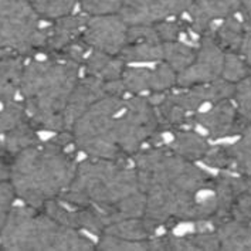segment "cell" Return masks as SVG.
<instances>
[{"instance_id": "35", "label": "cell", "mask_w": 251, "mask_h": 251, "mask_svg": "<svg viewBox=\"0 0 251 251\" xmlns=\"http://www.w3.org/2000/svg\"><path fill=\"white\" fill-rule=\"evenodd\" d=\"M238 14L251 30V0H241V9Z\"/></svg>"}, {"instance_id": "12", "label": "cell", "mask_w": 251, "mask_h": 251, "mask_svg": "<svg viewBox=\"0 0 251 251\" xmlns=\"http://www.w3.org/2000/svg\"><path fill=\"white\" fill-rule=\"evenodd\" d=\"M226 51L206 33L198 40V50L193 63L177 74L176 87H190L222 78Z\"/></svg>"}, {"instance_id": "30", "label": "cell", "mask_w": 251, "mask_h": 251, "mask_svg": "<svg viewBox=\"0 0 251 251\" xmlns=\"http://www.w3.org/2000/svg\"><path fill=\"white\" fill-rule=\"evenodd\" d=\"M122 0H81L78 10L88 17L119 14Z\"/></svg>"}, {"instance_id": "31", "label": "cell", "mask_w": 251, "mask_h": 251, "mask_svg": "<svg viewBox=\"0 0 251 251\" xmlns=\"http://www.w3.org/2000/svg\"><path fill=\"white\" fill-rule=\"evenodd\" d=\"M233 101L240 115L247 122H251V75L234 85Z\"/></svg>"}, {"instance_id": "26", "label": "cell", "mask_w": 251, "mask_h": 251, "mask_svg": "<svg viewBox=\"0 0 251 251\" xmlns=\"http://www.w3.org/2000/svg\"><path fill=\"white\" fill-rule=\"evenodd\" d=\"M41 20L53 22L75 13L81 0H30Z\"/></svg>"}, {"instance_id": "32", "label": "cell", "mask_w": 251, "mask_h": 251, "mask_svg": "<svg viewBox=\"0 0 251 251\" xmlns=\"http://www.w3.org/2000/svg\"><path fill=\"white\" fill-rule=\"evenodd\" d=\"M16 192L10 180L0 182V233L6 225L9 214L14 207V200H16Z\"/></svg>"}, {"instance_id": "10", "label": "cell", "mask_w": 251, "mask_h": 251, "mask_svg": "<svg viewBox=\"0 0 251 251\" xmlns=\"http://www.w3.org/2000/svg\"><path fill=\"white\" fill-rule=\"evenodd\" d=\"M247 124L250 122L240 115L233 98H228L198 111L190 118L187 126H192L204 133L209 139L216 141L228 136H238Z\"/></svg>"}, {"instance_id": "14", "label": "cell", "mask_w": 251, "mask_h": 251, "mask_svg": "<svg viewBox=\"0 0 251 251\" xmlns=\"http://www.w3.org/2000/svg\"><path fill=\"white\" fill-rule=\"evenodd\" d=\"M128 28L119 14L88 17L81 39L91 50L119 55L128 44Z\"/></svg>"}, {"instance_id": "23", "label": "cell", "mask_w": 251, "mask_h": 251, "mask_svg": "<svg viewBox=\"0 0 251 251\" xmlns=\"http://www.w3.org/2000/svg\"><path fill=\"white\" fill-rule=\"evenodd\" d=\"M196 50H198V41L192 43L186 40H177L171 43H163L162 63L168 64L179 74L193 63L196 57Z\"/></svg>"}, {"instance_id": "16", "label": "cell", "mask_w": 251, "mask_h": 251, "mask_svg": "<svg viewBox=\"0 0 251 251\" xmlns=\"http://www.w3.org/2000/svg\"><path fill=\"white\" fill-rule=\"evenodd\" d=\"M88 22V16L81 12L49 22L47 36L43 47V54H57L66 50L68 46L82 37Z\"/></svg>"}, {"instance_id": "18", "label": "cell", "mask_w": 251, "mask_h": 251, "mask_svg": "<svg viewBox=\"0 0 251 251\" xmlns=\"http://www.w3.org/2000/svg\"><path fill=\"white\" fill-rule=\"evenodd\" d=\"M125 68L126 64L119 55L90 50L82 63V74L104 82H114L122 78Z\"/></svg>"}, {"instance_id": "15", "label": "cell", "mask_w": 251, "mask_h": 251, "mask_svg": "<svg viewBox=\"0 0 251 251\" xmlns=\"http://www.w3.org/2000/svg\"><path fill=\"white\" fill-rule=\"evenodd\" d=\"M241 0H193L187 10V23L193 36L209 33L219 22L240 13Z\"/></svg>"}, {"instance_id": "7", "label": "cell", "mask_w": 251, "mask_h": 251, "mask_svg": "<svg viewBox=\"0 0 251 251\" xmlns=\"http://www.w3.org/2000/svg\"><path fill=\"white\" fill-rule=\"evenodd\" d=\"M233 94L234 85L219 78L190 87H175L168 93L153 94L148 98L158 112L163 131L169 132L187 126L198 111L214 102L233 98Z\"/></svg>"}, {"instance_id": "29", "label": "cell", "mask_w": 251, "mask_h": 251, "mask_svg": "<svg viewBox=\"0 0 251 251\" xmlns=\"http://www.w3.org/2000/svg\"><path fill=\"white\" fill-rule=\"evenodd\" d=\"M151 238L138 241V240H128V238L102 234L97 238V249H101V250H152Z\"/></svg>"}, {"instance_id": "36", "label": "cell", "mask_w": 251, "mask_h": 251, "mask_svg": "<svg viewBox=\"0 0 251 251\" xmlns=\"http://www.w3.org/2000/svg\"><path fill=\"white\" fill-rule=\"evenodd\" d=\"M240 55L249 63V66L251 67V30L249 31V34H247V37L244 39V43H243V46H241V49H240Z\"/></svg>"}, {"instance_id": "21", "label": "cell", "mask_w": 251, "mask_h": 251, "mask_svg": "<svg viewBox=\"0 0 251 251\" xmlns=\"http://www.w3.org/2000/svg\"><path fill=\"white\" fill-rule=\"evenodd\" d=\"M220 250H251V223L240 220H226L216 226Z\"/></svg>"}, {"instance_id": "20", "label": "cell", "mask_w": 251, "mask_h": 251, "mask_svg": "<svg viewBox=\"0 0 251 251\" xmlns=\"http://www.w3.org/2000/svg\"><path fill=\"white\" fill-rule=\"evenodd\" d=\"M249 31V26L244 23L240 14H236L219 22L209 31V34L226 53H240V49Z\"/></svg>"}, {"instance_id": "11", "label": "cell", "mask_w": 251, "mask_h": 251, "mask_svg": "<svg viewBox=\"0 0 251 251\" xmlns=\"http://www.w3.org/2000/svg\"><path fill=\"white\" fill-rule=\"evenodd\" d=\"M121 81L125 94L149 97L173 90L177 85V73L165 63L126 66Z\"/></svg>"}, {"instance_id": "5", "label": "cell", "mask_w": 251, "mask_h": 251, "mask_svg": "<svg viewBox=\"0 0 251 251\" xmlns=\"http://www.w3.org/2000/svg\"><path fill=\"white\" fill-rule=\"evenodd\" d=\"M97 241L28 204L14 206L0 233V250H95Z\"/></svg>"}, {"instance_id": "28", "label": "cell", "mask_w": 251, "mask_h": 251, "mask_svg": "<svg viewBox=\"0 0 251 251\" xmlns=\"http://www.w3.org/2000/svg\"><path fill=\"white\" fill-rule=\"evenodd\" d=\"M26 109L22 101L16 100L0 105V136L27 121Z\"/></svg>"}, {"instance_id": "13", "label": "cell", "mask_w": 251, "mask_h": 251, "mask_svg": "<svg viewBox=\"0 0 251 251\" xmlns=\"http://www.w3.org/2000/svg\"><path fill=\"white\" fill-rule=\"evenodd\" d=\"M193 0H122L119 16L128 26L155 25L187 13Z\"/></svg>"}, {"instance_id": "6", "label": "cell", "mask_w": 251, "mask_h": 251, "mask_svg": "<svg viewBox=\"0 0 251 251\" xmlns=\"http://www.w3.org/2000/svg\"><path fill=\"white\" fill-rule=\"evenodd\" d=\"M158 112L148 97L125 95L114 115L112 139L119 159H132L151 145L165 139Z\"/></svg>"}, {"instance_id": "4", "label": "cell", "mask_w": 251, "mask_h": 251, "mask_svg": "<svg viewBox=\"0 0 251 251\" xmlns=\"http://www.w3.org/2000/svg\"><path fill=\"white\" fill-rule=\"evenodd\" d=\"M82 75V66L60 54H44L26 60L20 101L28 121L41 131L67 132L64 111L68 100Z\"/></svg>"}, {"instance_id": "27", "label": "cell", "mask_w": 251, "mask_h": 251, "mask_svg": "<svg viewBox=\"0 0 251 251\" xmlns=\"http://www.w3.org/2000/svg\"><path fill=\"white\" fill-rule=\"evenodd\" d=\"M251 75V67L238 53H226L222 78L236 85Z\"/></svg>"}, {"instance_id": "19", "label": "cell", "mask_w": 251, "mask_h": 251, "mask_svg": "<svg viewBox=\"0 0 251 251\" xmlns=\"http://www.w3.org/2000/svg\"><path fill=\"white\" fill-rule=\"evenodd\" d=\"M26 64V57H0V105L16 101L20 95V82Z\"/></svg>"}, {"instance_id": "1", "label": "cell", "mask_w": 251, "mask_h": 251, "mask_svg": "<svg viewBox=\"0 0 251 251\" xmlns=\"http://www.w3.org/2000/svg\"><path fill=\"white\" fill-rule=\"evenodd\" d=\"M131 160L145 193L144 219L155 234L162 227L196 222L199 199L214 175L162 144L148 146Z\"/></svg>"}, {"instance_id": "34", "label": "cell", "mask_w": 251, "mask_h": 251, "mask_svg": "<svg viewBox=\"0 0 251 251\" xmlns=\"http://www.w3.org/2000/svg\"><path fill=\"white\" fill-rule=\"evenodd\" d=\"M12 160H13V158L7 153L6 148L3 145L1 136H0V182H6L10 179Z\"/></svg>"}, {"instance_id": "17", "label": "cell", "mask_w": 251, "mask_h": 251, "mask_svg": "<svg viewBox=\"0 0 251 251\" xmlns=\"http://www.w3.org/2000/svg\"><path fill=\"white\" fill-rule=\"evenodd\" d=\"M162 145H165L173 153L182 158L193 162H201L212 144L209 142V138L204 133L192 126H186L165 133Z\"/></svg>"}, {"instance_id": "22", "label": "cell", "mask_w": 251, "mask_h": 251, "mask_svg": "<svg viewBox=\"0 0 251 251\" xmlns=\"http://www.w3.org/2000/svg\"><path fill=\"white\" fill-rule=\"evenodd\" d=\"M119 57L125 61L126 66L162 63V60H163V43H155V41L129 43L119 53Z\"/></svg>"}, {"instance_id": "25", "label": "cell", "mask_w": 251, "mask_h": 251, "mask_svg": "<svg viewBox=\"0 0 251 251\" xmlns=\"http://www.w3.org/2000/svg\"><path fill=\"white\" fill-rule=\"evenodd\" d=\"M231 158V172L251 176V122L238 135V139L227 145Z\"/></svg>"}, {"instance_id": "8", "label": "cell", "mask_w": 251, "mask_h": 251, "mask_svg": "<svg viewBox=\"0 0 251 251\" xmlns=\"http://www.w3.org/2000/svg\"><path fill=\"white\" fill-rule=\"evenodd\" d=\"M30 0H0V57L41 53L47 26Z\"/></svg>"}, {"instance_id": "24", "label": "cell", "mask_w": 251, "mask_h": 251, "mask_svg": "<svg viewBox=\"0 0 251 251\" xmlns=\"http://www.w3.org/2000/svg\"><path fill=\"white\" fill-rule=\"evenodd\" d=\"M37 131L39 129L27 119L20 125H17L16 128H13L12 131L1 135V141H3V145L6 148L7 153L12 158H14L25 149L40 142L41 139L39 138Z\"/></svg>"}, {"instance_id": "2", "label": "cell", "mask_w": 251, "mask_h": 251, "mask_svg": "<svg viewBox=\"0 0 251 251\" xmlns=\"http://www.w3.org/2000/svg\"><path fill=\"white\" fill-rule=\"evenodd\" d=\"M60 200L70 206L88 207L97 216L102 233L114 223L144 217L142 192L131 159L85 158Z\"/></svg>"}, {"instance_id": "9", "label": "cell", "mask_w": 251, "mask_h": 251, "mask_svg": "<svg viewBox=\"0 0 251 251\" xmlns=\"http://www.w3.org/2000/svg\"><path fill=\"white\" fill-rule=\"evenodd\" d=\"M126 94H109L95 102L70 128L74 148L85 158L119 159L112 139V122Z\"/></svg>"}, {"instance_id": "33", "label": "cell", "mask_w": 251, "mask_h": 251, "mask_svg": "<svg viewBox=\"0 0 251 251\" xmlns=\"http://www.w3.org/2000/svg\"><path fill=\"white\" fill-rule=\"evenodd\" d=\"M230 219L251 223V195H241L236 199L230 212Z\"/></svg>"}, {"instance_id": "3", "label": "cell", "mask_w": 251, "mask_h": 251, "mask_svg": "<svg viewBox=\"0 0 251 251\" xmlns=\"http://www.w3.org/2000/svg\"><path fill=\"white\" fill-rule=\"evenodd\" d=\"M74 151L70 132H58L16 155L9 180L22 203L43 209L49 201L61 198L79 162Z\"/></svg>"}]
</instances>
